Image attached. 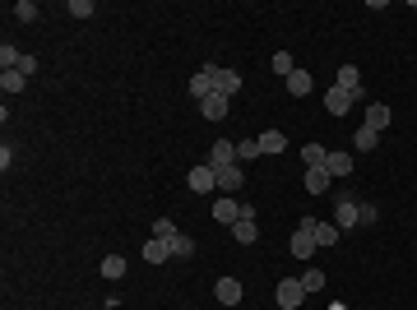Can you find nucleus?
<instances>
[{"label":"nucleus","instance_id":"f257e3e1","mask_svg":"<svg viewBox=\"0 0 417 310\" xmlns=\"http://www.w3.org/2000/svg\"><path fill=\"white\" fill-rule=\"evenodd\" d=\"M274 296H278V310H302L306 306V287H302V278H283Z\"/></svg>","mask_w":417,"mask_h":310},{"label":"nucleus","instance_id":"f03ea898","mask_svg":"<svg viewBox=\"0 0 417 310\" xmlns=\"http://www.w3.org/2000/svg\"><path fill=\"white\" fill-rule=\"evenodd\" d=\"M185 181H190V190H195V195H209V190H218V171H214V162H195Z\"/></svg>","mask_w":417,"mask_h":310},{"label":"nucleus","instance_id":"7ed1b4c3","mask_svg":"<svg viewBox=\"0 0 417 310\" xmlns=\"http://www.w3.org/2000/svg\"><path fill=\"white\" fill-rule=\"evenodd\" d=\"M237 88H241V75H237V70H228V65H214V93L232 97Z\"/></svg>","mask_w":417,"mask_h":310},{"label":"nucleus","instance_id":"20e7f679","mask_svg":"<svg viewBox=\"0 0 417 310\" xmlns=\"http://www.w3.org/2000/svg\"><path fill=\"white\" fill-rule=\"evenodd\" d=\"M214 217L218 222H237V217H246V204L232 200V195H223V200H214Z\"/></svg>","mask_w":417,"mask_h":310},{"label":"nucleus","instance_id":"39448f33","mask_svg":"<svg viewBox=\"0 0 417 310\" xmlns=\"http://www.w3.org/2000/svg\"><path fill=\"white\" fill-rule=\"evenodd\" d=\"M334 227H339V232L357 227V200H348V195H343V200H334Z\"/></svg>","mask_w":417,"mask_h":310},{"label":"nucleus","instance_id":"423d86ee","mask_svg":"<svg viewBox=\"0 0 417 310\" xmlns=\"http://www.w3.org/2000/svg\"><path fill=\"white\" fill-rule=\"evenodd\" d=\"M353 102H357V97H353V93H343L339 84L324 93V111H329V116H348V107H353Z\"/></svg>","mask_w":417,"mask_h":310},{"label":"nucleus","instance_id":"0eeeda50","mask_svg":"<svg viewBox=\"0 0 417 310\" xmlns=\"http://www.w3.org/2000/svg\"><path fill=\"white\" fill-rule=\"evenodd\" d=\"M209 162H214V167H237V144H232V139H214Z\"/></svg>","mask_w":417,"mask_h":310},{"label":"nucleus","instance_id":"6e6552de","mask_svg":"<svg viewBox=\"0 0 417 310\" xmlns=\"http://www.w3.org/2000/svg\"><path fill=\"white\" fill-rule=\"evenodd\" d=\"M214 171H218V190H223V195H237V190L246 186L241 167H214Z\"/></svg>","mask_w":417,"mask_h":310},{"label":"nucleus","instance_id":"1a4fd4ad","mask_svg":"<svg viewBox=\"0 0 417 310\" xmlns=\"http://www.w3.org/2000/svg\"><path fill=\"white\" fill-rule=\"evenodd\" d=\"M209 93H214V65H204L200 75L190 79V97H195V102H204Z\"/></svg>","mask_w":417,"mask_h":310},{"label":"nucleus","instance_id":"9d476101","mask_svg":"<svg viewBox=\"0 0 417 310\" xmlns=\"http://www.w3.org/2000/svg\"><path fill=\"white\" fill-rule=\"evenodd\" d=\"M334 84H339L343 93H362V70H357V65H339V79H334Z\"/></svg>","mask_w":417,"mask_h":310},{"label":"nucleus","instance_id":"9b49d317","mask_svg":"<svg viewBox=\"0 0 417 310\" xmlns=\"http://www.w3.org/2000/svg\"><path fill=\"white\" fill-rule=\"evenodd\" d=\"M228 102H232V97H223V93H209V97L200 102L204 121H223V116H228Z\"/></svg>","mask_w":417,"mask_h":310},{"label":"nucleus","instance_id":"f8f14e48","mask_svg":"<svg viewBox=\"0 0 417 310\" xmlns=\"http://www.w3.org/2000/svg\"><path fill=\"white\" fill-rule=\"evenodd\" d=\"M232 236H237L241 246H255V241H260V227H255V217H237V222H232Z\"/></svg>","mask_w":417,"mask_h":310},{"label":"nucleus","instance_id":"ddd939ff","mask_svg":"<svg viewBox=\"0 0 417 310\" xmlns=\"http://www.w3.org/2000/svg\"><path fill=\"white\" fill-rule=\"evenodd\" d=\"M214 296L223 301V306H237V301H241V282H237V278H218Z\"/></svg>","mask_w":417,"mask_h":310},{"label":"nucleus","instance_id":"4468645a","mask_svg":"<svg viewBox=\"0 0 417 310\" xmlns=\"http://www.w3.org/2000/svg\"><path fill=\"white\" fill-rule=\"evenodd\" d=\"M315 250H320V246H315V236H311L306 227H297V236H293V255H297V260H311Z\"/></svg>","mask_w":417,"mask_h":310},{"label":"nucleus","instance_id":"2eb2a0df","mask_svg":"<svg viewBox=\"0 0 417 310\" xmlns=\"http://www.w3.org/2000/svg\"><path fill=\"white\" fill-rule=\"evenodd\" d=\"M283 148H288V135H283V130H264L260 135V153L269 157V153H283Z\"/></svg>","mask_w":417,"mask_h":310},{"label":"nucleus","instance_id":"dca6fc26","mask_svg":"<svg viewBox=\"0 0 417 310\" xmlns=\"http://www.w3.org/2000/svg\"><path fill=\"white\" fill-rule=\"evenodd\" d=\"M0 88H5V93H24V88H28V75H24V70H0Z\"/></svg>","mask_w":417,"mask_h":310},{"label":"nucleus","instance_id":"f3484780","mask_svg":"<svg viewBox=\"0 0 417 310\" xmlns=\"http://www.w3.org/2000/svg\"><path fill=\"white\" fill-rule=\"evenodd\" d=\"M329 181H334V176H329L324 167H306V190H311V195H324Z\"/></svg>","mask_w":417,"mask_h":310},{"label":"nucleus","instance_id":"a211bd4d","mask_svg":"<svg viewBox=\"0 0 417 310\" xmlns=\"http://www.w3.org/2000/svg\"><path fill=\"white\" fill-rule=\"evenodd\" d=\"M353 144H357V153H371V148H376V144H380V130H371V125H357Z\"/></svg>","mask_w":417,"mask_h":310},{"label":"nucleus","instance_id":"6ab92c4d","mask_svg":"<svg viewBox=\"0 0 417 310\" xmlns=\"http://www.w3.org/2000/svg\"><path fill=\"white\" fill-rule=\"evenodd\" d=\"M311 88H315V84H311L306 70H293V75H288V93H293V97H306Z\"/></svg>","mask_w":417,"mask_h":310},{"label":"nucleus","instance_id":"aec40b11","mask_svg":"<svg viewBox=\"0 0 417 310\" xmlns=\"http://www.w3.org/2000/svg\"><path fill=\"white\" fill-rule=\"evenodd\" d=\"M144 260H149V264H167V260H172V246H167V241H158V236H154V241L144 246Z\"/></svg>","mask_w":417,"mask_h":310},{"label":"nucleus","instance_id":"412c9836","mask_svg":"<svg viewBox=\"0 0 417 310\" xmlns=\"http://www.w3.org/2000/svg\"><path fill=\"white\" fill-rule=\"evenodd\" d=\"M311 236H315V246H339V227H334V222H315V232H311Z\"/></svg>","mask_w":417,"mask_h":310},{"label":"nucleus","instance_id":"4be33fe9","mask_svg":"<svg viewBox=\"0 0 417 310\" xmlns=\"http://www.w3.org/2000/svg\"><path fill=\"white\" fill-rule=\"evenodd\" d=\"M324 171H329V176H348V171H353V157L348 153H329L324 157Z\"/></svg>","mask_w":417,"mask_h":310},{"label":"nucleus","instance_id":"5701e85b","mask_svg":"<svg viewBox=\"0 0 417 310\" xmlns=\"http://www.w3.org/2000/svg\"><path fill=\"white\" fill-rule=\"evenodd\" d=\"M367 125H371V130H385V125H389V107H385V102H371V107H367Z\"/></svg>","mask_w":417,"mask_h":310},{"label":"nucleus","instance_id":"b1692460","mask_svg":"<svg viewBox=\"0 0 417 310\" xmlns=\"http://www.w3.org/2000/svg\"><path fill=\"white\" fill-rule=\"evenodd\" d=\"M324 157H329L324 144H306V148H302V162H306V167H324Z\"/></svg>","mask_w":417,"mask_h":310},{"label":"nucleus","instance_id":"393cba45","mask_svg":"<svg viewBox=\"0 0 417 310\" xmlns=\"http://www.w3.org/2000/svg\"><path fill=\"white\" fill-rule=\"evenodd\" d=\"M167 246H172V260H190V255H195V241H190V236H172Z\"/></svg>","mask_w":417,"mask_h":310},{"label":"nucleus","instance_id":"a878e982","mask_svg":"<svg viewBox=\"0 0 417 310\" xmlns=\"http://www.w3.org/2000/svg\"><path fill=\"white\" fill-rule=\"evenodd\" d=\"M19 61H24V51L5 42V47H0V70H19Z\"/></svg>","mask_w":417,"mask_h":310},{"label":"nucleus","instance_id":"bb28decb","mask_svg":"<svg viewBox=\"0 0 417 310\" xmlns=\"http://www.w3.org/2000/svg\"><path fill=\"white\" fill-rule=\"evenodd\" d=\"M269 65H274V75H283V79H288V75H293V70H297V65H293V56H288V51H274V61H269Z\"/></svg>","mask_w":417,"mask_h":310},{"label":"nucleus","instance_id":"cd10ccee","mask_svg":"<svg viewBox=\"0 0 417 310\" xmlns=\"http://www.w3.org/2000/svg\"><path fill=\"white\" fill-rule=\"evenodd\" d=\"M125 273V260L121 255H107V260H102V278H121Z\"/></svg>","mask_w":417,"mask_h":310},{"label":"nucleus","instance_id":"c85d7f7f","mask_svg":"<svg viewBox=\"0 0 417 310\" xmlns=\"http://www.w3.org/2000/svg\"><path fill=\"white\" fill-rule=\"evenodd\" d=\"M154 236H158V241H172V236H181V232H176V222H172V217H158Z\"/></svg>","mask_w":417,"mask_h":310},{"label":"nucleus","instance_id":"c756f323","mask_svg":"<svg viewBox=\"0 0 417 310\" xmlns=\"http://www.w3.org/2000/svg\"><path fill=\"white\" fill-rule=\"evenodd\" d=\"M302 287H306V296L320 292V287H324V273H320V269H306V273H302Z\"/></svg>","mask_w":417,"mask_h":310},{"label":"nucleus","instance_id":"7c9ffc66","mask_svg":"<svg viewBox=\"0 0 417 310\" xmlns=\"http://www.w3.org/2000/svg\"><path fill=\"white\" fill-rule=\"evenodd\" d=\"M357 222H362V227L380 222V209H376V204H357Z\"/></svg>","mask_w":417,"mask_h":310},{"label":"nucleus","instance_id":"2f4dec72","mask_svg":"<svg viewBox=\"0 0 417 310\" xmlns=\"http://www.w3.org/2000/svg\"><path fill=\"white\" fill-rule=\"evenodd\" d=\"M15 19L33 23V19H37V5H33V0H19V5H15Z\"/></svg>","mask_w":417,"mask_h":310},{"label":"nucleus","instance_id":"473e14b6","mask_svg":"<svg viewBox=\"0 0 417 310\" xmlns=\"http://www.w3.org/2000/svg\"><path fill=\"white\" fill-rule=\"evenodd\" d=\"M237 157H260V139H241L237 144Z\"/></svg>","mask_w":417,"mask_h":310},{"label":"nucleus","instance_id":"72a5a7b5","mask_svg":"<svg viewBox=\"0 0 417 310\" xmlns=\"http://www.w3.org/2000/svg\"><path fill=\"white\" fill-rule=\"evenodd\" d=\"M70 14H75V19H89L93 14V0H70Z\"/></svg>","mask_w":417,"mask_h":310},{"label":"nucleus","instance_id":"f704fd0d","mask_svg":"<svg viewBox=\"0 0 417 310\" xmlns=\"http://www.w3.org/2000/svg\"><path fill=\"white\" fill-rule=\"evenodd\" d=\"M329 310H348V306H343V301H334V306H329Z\"/></svg>","mask_w":417,"mask_h":310}]
</instances>
